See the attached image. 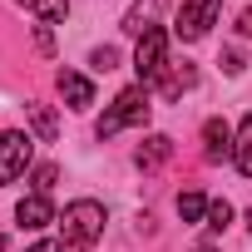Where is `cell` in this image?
I'll return each mask as SVG.
<instances>
[{
	"mask_svg": "<svg viewBox=\"0 0 252 252\" xmlns=\"http://www.w3.org/2000/svg\"><path fill=\"white\" fill-rule=\"evenodd\" d=\"M60 232H64V242H69V247H89V242L104 232V208H99L94 198L69 203V208H64V218H60Z\"/></svg>",
	"mask_w": 252,
	"mask_h": 252,
	"instance_id": "6da1fadb",
	"label": "cell"
},
{
	"mask_svg": "<svg viewBox=\"0 0 252 252\" xmlns=\"http://www.w3.org/2000/svg\"><path fill=\"white\" fill-rule=\"evenodd\" d=\"M144 119H149V94H144V84H134V89H124V94L114 99V109L94 124V134H99V139H114L124 124H144Z\"/></svg>",
	"mask_w": 252,
	"mask_h": 252,
	"instance_id": "7a4b0ae2",
	"label": "cell"
},
{
	"mask_svg": "<svg viewBox=\"0 0 252 252\" xmlns=\"http://www.w3.org/2000/svg\"><path fill=\"white\" fill-rule=\"evenodd\" d=\"M134 69H139V84H158V79L168 74V35H163V30H144V35H139Z\"/></svg>",
	"mask_w": 252,
	"mask_h": 252,
	"instance_id": "3957f363",
	"label": "cell"
},
{
	"mask_svg": "<svg viewBox=\"0 0 252 252\" xmlns=\"http://www.w3.org/2000/svg\"><path fill=\"white\" fill-rule=\"evenodd\" d=\"M218 10H222V0H183L173 35H178V40H203V35H208V25L218 20Z\"/></svg>",
	"mask_w": 252,
	"mask_h": 252,
	"instance_id": "277c9868",
	"label": "cell"
},
{
	"mask_svg": "<svg viewBox=\"0 0 252 252\" xmlns=\"http://www.w3.org/2000/svg\"><path fill=\"white\" fill-rule=\"evenodd\" d=\"M30 134H0V183H15L30 163Z\"/></svg>",
	"mask_w": 252,
	"mask_h": 252,
	"instance_id": "5b68a950",
	"label": "cell"
},
{
	"mask_svg": "<svg viewBox=\"0 0 252 252\" xmlns=\"http://www.w3.org/2000/svg\"><path fill=\"white\" fill-rule=\"evenodd\" d=\"M15 222H20L25 232H40V227H50V222H55V208H50V198H45V193H30V198H20V203H15Z\"/></svg>",
	"mask_w": 252,
	"mask_h": 252,
	"instance_id": "8992f818",
	"label": "cell"
},
{
	"mask_svg": "<svg viewBox=\"0 0 252 252\" xmlns=\"http://www.w3.org/2000/svg\"><path fill=\"white\" fill-rule=\"evenodd\" d=\"M203 158H208V163L232 158V129H227L222 119H208V124H203Z\"/></svg>",
	"mask_w": 252,
	"mask_h": 252,
	"instance_id": "52a82bcc",
	"label": "cell"
},
{
	"mask_svg": "<svg viewBox=\"0 0 252 252\" xmlns=\"http://www.w3.org/2000/svg\"><path fill=\"white\" fill-rule=\"evenodd\" d=\"M168 154H173V139H168V134H149V139L139 144V154H134V163H139L144 173H154L158 163H168Z\"/></svg>",
	"mask_w": 252,
	"mask_h": 252,
	"instance_id": "ba28073f",
	"label": "cell"
},
{
	"mask_svg": "<svg viewBox=\"0 0 252 252\" xmlns=\"http://www.w3.org/2000/svg\"><path fill=\"white\" fill-rule=\"evenodd\" d=\"M60 94L69 99V109H89L94 104V84L84 74H74V69H60Z\"/></svg>",
	"mask_w": 252,
	"mask_h": 252,
	"instance_id": "9c48e42d",
	"label": "cell"
},
{
	"mask_svg": "<svg viewBox=\"0 0 252 252\" xmlns=\"http://www.w3.org/2000/svg\"><path fill=\"white\" fill-rule=\"evenodd\" d=\"M232 163H237L242 178H252V114L242 119V129H237V139H232Z\"/></svg>",
	"mask_w": 252,
	"mask_h": 252,
	"instance_id": "30bf717a",
	"label": "cell"
},
{
	"mask_svg": "<svg viewBox=\"0 0 252 252\" xmlns=\"http://www.w3.org/2000/svg\"><path fill=\"white\" fill-rule=\"evenodd\" d=\"M193 79H198L193 64H168V74L158 79V89H163V99H178L183 89H193Z\"/></svg>",
	"mask_w": 252,
	"mask_h": 252,
	"instance_id": "8fae6325",
	"label": "cell"
},
{
	"mask_svg": "<svg viewBox=\"0 0 252 252\" xmlns=\"http://www.w3.org/2000/svg\"><path fill=\"white\" fill-rule=\"evenodd\" d=\"M20 5H25V10H35L45 25H60V20L69 15V0H20Z\"/></svg>",
	"mask_w": 252,
	"mask_h": 252,
	"instance_id": "7c38bea8",
	"label": "cell"
},
{
	"mask_svg": "<svg viewBox=\"0 0 252 252\" xmlns=\"http://www.w3.org/2000/svg\"><path fill=\"white\" fill-rule=\"evenodd\" d=\"M203 213H208L203 193H178V218H183V222H198Z\"/></svg>",
	"mask_w": 252,
	"mask_h": 252,
	"instance_id": "4fadbf2b",
	"label": "cell"
},
{
	"mask_svg": "<svg viewBox=\"0 0 252 252\" xmlns=\"http://www.w3.org/2000/svg\"><path fill=\"white\" fill-rule=\"evenodd\" d=\"M30 119H35V134H40V139H55V134H60V119H55L45 104H35V109H30Z\"/></svg>",
	"mask_w": 252,
	"mask_h": 252,
	"instance_id": "5bb4252c",
	"label": "cell"
},
{
	"mask_svg": "<svg viewBox=\"0 0 252 252\" xmlns=\"http://www.w3.org/2000/svg\"><path fill=\"white\" fill-rule=\"evenodd\" d=\"M227 222H232V203H222V198H218V203H208V227H213V232H222Z\"/></svg>",
	"mask_w": 252,
	"mask_h": 252,
	"instance_id": "9a60e30c",
	"label": "cell"
},
{
	"mask_svg": "<svg viewBox=\"0 0 252 252\" xmlns=\"http://www.w3.org/2000/svg\"><path fill=\"white\" fill-rule=\"evenodd\" d=\"M89 64H94L99 74H109V69L119 64V50H109V45H104V50H94V55H89Z\"/></svg>",
	"mask_w": 252,
	"mask_h": 252,
	"instance_id": "2e32d148",
	"label": "cell"
},
{
	"mask_svg": "<svg viewBox=\"0 0 252 252\" xmlns=\"http://www.w3.org/2000/svg\"><path fill=\"white\" fill-rule=\"evenodd\" d=\"M55 178H60V168H55V163L35 168V193H50V188H55Z\"/></svg>",
	"mask_w": 252,
	"mask_h": 252,
	"instance_id": "e0dca14e",
	"label": "cell"
},
{
	"mask_svg": "<svg viewBox=\"0 0 252 252\" xmlns=\"http://www.w3.org/2000/svg\"><path fill=\"white\" fill-rule=\"evenodd\" d=\"M30 252H64V242H35Z\"/></svg>",
	"mask_w": 252,
	"mask_h": 252,
	"instance_id": "ac0fdd59",
	"label": "cell"
},
{
	"mask_svg": "<svg viewBox=\"0 0 252 252\" xmlns=\"http://www.w3.org/2000/svg\"><path fill=\"white\" fill-rule=\"evenodd\" d=\"M242 35L252 40V10H242Z\"/></svg>",
	"mask_w": 252,
	"mask_h": 252,
	"instance_id": "d6986e66",
	"label": "cell"
},
{
	"mask_svg": "<svg viewBox=\"0 0 252 252\" xmlns=\"http://www.w3.org/2000/svg\"><path fill=\"white\" fill-rule=\"evenodd\" d=\"M193 252H213V247H193Z\"/></svg>",
	"mask_w": 252,
	"mask_h": 252,
	"instance_id": "ffe728a7",
	"label": "cell"
},
{
	"mask_svg": "<svg viewBox=\"0 0 252 252\" xmlns=\"http://www.w3.org/2000/svg\"><path fill=\"white\" fill-rule=\"evenodd\" d=\"M247 227H252V213H247Z\"/></svg>",
	"mask_w": 252,
	"mask_h": 252,
	"instance_id": "44dd1931",
	"label": "cell"
}]
</instances>
